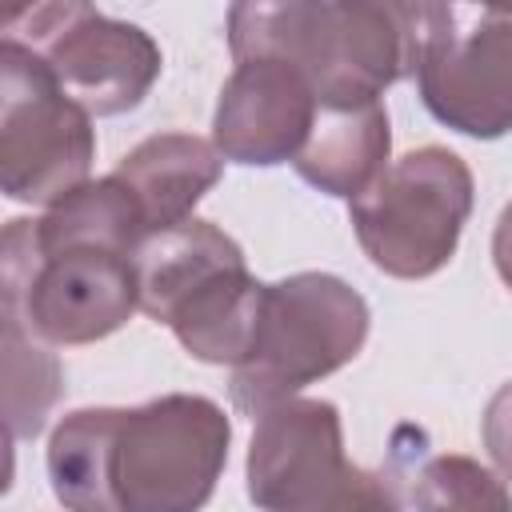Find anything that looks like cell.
Segmentation results:
<instances>
[{"instance_id":"obj_1","label":"cell","mask_w":512,"mask_h":512,"mask_svg":"<svg viewBox=\"0 0 512 512\" xmlns=\"http://www.w3.org/2000/svg\"><path fill=\"white\" fill-rule=\"evenodd\" d=\"M232 60L280 56L304 72L320 108L376 104L384 88L416 76L420 4L392 0H288L228 8Z\"/></svg>"},{"instance_id":"obj_2","label":"cell","mask_w":512,"mask_h":512,"mask_svg":"<svg viewBox=\"0 0 512 512\" xmlns=\"http://www.w3.org/2000/svg\"><path fill=\"white\" fill-rule=\"evenodd\" d=\"M232 424L208 396L172 392L140 408H108V512H200L228 464Z\"/></svg>"},{"instance_id":"obj_3","label":"cell","mask_w":512,"mask_h":512,"mask_svg":"<svg viewBox=\"0 0 512 512\" xmlns=\"http://www.w3.org/2000/svg\"><path fill=\"white\" fill-rule=\"evenodd\" d=\"M364 296L332 272H296L264 284L248 356L232 368L228 392L244 416H264L304 384L344 368L368 340Z\"/></svg>"},{"instance_id":"obj_4","label":"cell","mask_w":512,"mask_h":512,"mask_svg":"<svg viewBox=\"0 0 512 512\" xmlns=\"http://www.w3.org/2000/svg\"><path fill=\"white\" fill-rule=\"evenodd\" d=\"M140 308L136 256L108 248H40L32 224L8 220L0 244V316L40 344H92Z\"/></svg>"},{"instance_id":"obj_5","label":"cell","mask_w":512,"mask_h":512,"mask_svg":"<svg viewBox=\"0 0 512 512\" xmlns=\"http://www.w3.org/2000/svg\"><path fill=\"white\" fill-rule=\"evenodd\" d=\"M472 212L468 164L440 148H416L388 164V172L348 204V220L364 256L400 280H424L440 272Z\"/></svg>"},{"instance_id":"obj_6","label":"cell","mask_w":512,"mask_h":512,"mask_svg":"<svg viewBox=\"0 0 512 512\" xmlns=\"http://www.w3.org/2000/svg\"><path fill=\"white\" fill-rule=\"evenodd\" d=\"M0 32L8 44L40 56L56 84L88 116L136 108L160 76L156 40L92 4H16L0 12Z\"/></svg>"},{"instance_id":"obj_7","label":"cell","mask_w":512,"mask_h":512,"mask_svg":"<svg viewBox=\"0 0 512 512\" xmlns=\"http://www.w3.org/2000/svg\"><path fill=\"white\" fill-rule=\"evenodd\" d=\"M92 116L56 84L40 56L0 44V188L20 204H60L88 184Z\"/></svg>"},{"instance_id":"obj_8","label":"cell","mask_w":512,"mask_h":512,"mask_svg":"<svg viewBox=\"0 0 512 512\" xmlns=\"http://www.w3.org/2000/svg\"><path fill=\"white\" fill-rule=\"evenodd\" d=\"M416 88L424 108L464 136L512 132V8L420 4Z\"/></svg>"},{"instance_id":"obj_9","label":"cell","mask_w":512,"mask_h":512,"mask_svg":"<svg viewBox=\"0 0 512 512\" xmlns=\"http://www.w3.org/2000/svg\"><path fill=\"white\" fill-rule=\"evenodd\" d=\"M348 468L336 404L292 396L256 416L248 444V500L256 508L308 512L336 492Z\"/></svg>"},{"instance_id":"obj_10","label":"cell","mask_w":512,"mask_h":512,"mask_svg":"<svg viewBox=\"0 0 512 512\" xmlns=\"http://www.w3.org/2000/svg\"><path fill=\"white\" fill-rule=\"evenodd\" d=\"M320 104L300 68L280 56L236 60L212 116V144L224 160L272 168L296 160Z\"/></svg>"},{"instance_id":"obj_11","label":"cell","mask_w":512,"mask_h":512,"mask_svg":"<svg viewBox=\"0 0 512 512\" xmlns=\"http://www.w3.org/2000/svg\"><path fill=\"white\" fill-rule=\"evenodd\" d=\"M220 172L224 156L216 152V144L192 132H156L112 168V176L136 196L148 236L192 220V208L220 180Z\"/></svg>"},{"instance_id":"obj_12","label":"cell","mask_w":512,"mask_h":512,"mask_svg":"<svg viewBox=\"0 0 512 512\" xmlns=\"http://www.w3.org/2000/svg\"><path fill=\"white\" fill-rule=\"evenodd\" d=\"M248 268L240 244L208 220H184L168 232H152L136 252V284H140V312L160 324L204 292L224 272Z\"/></svg>"},{"instance_id":"obj_13","label":"cell","mask_w":512,"mask_h":512,"mask_svg":"<svg viewBox=\"0 0 512 512\" xmlns=\"http://www.w3.org/2000/svg\"><path fill=\"white\" fill-rule=\"evenodd\" d=\"M388 152H392V132L380 100L352 108H320L292 168L312 188L328 196H344L352 204L388 172Z\"/></svg>"},{"instance_id":"obj_14","label":"cell","mask_w":512,"mask_h":512,"mask_svg":"<svg viewBox=\"0 0 512 512\" xmlns=\"http://www.w3.org/2000/svg\"><path fill=\"white\" fill-rule=\"evenodd\" d=\"M0 348H4L8 440H32L64 392L60 360L48 352V344H40L32 332H24V324L12 316H0Z\"/></svg>"},{"instance_id":"obj_15","label":"cell","mask_w":512,"mask_h":512,"mask_svg":"<svg viewBox=\"0 0 512 512\" xmlns=\"http://www.w3.org/2000/svg\"><path fill=\"white\" fill-rule=\"evenodd\" d=\"M416 512H512V492L472 456H432L412 480Z\"/></svg>"},{"instance_id":"obj_16","label":"cell","mask_w":512,"mask_h":512,"mask_svg":"<svg viewBox=\"0 0 512 512\" xmlns=\"http://www.w3.org/2000/svg\"><path fill=\"white\" fill-rule=\"evenodd\" d=\"M308 512H400V504H396V492L384 476L352 464L344 472V480L336 484V492Z\"/></svg>"},{"instance_id":"obj_17","label":"cell","mask_w":512,"mask_h":512,"mask_svg":"<svg viewBox=\"0 0 512 512\" xmlns=\"http://www.w3.org/2000/svg\"><path fill=\"white\" fill-rule=\"evenodd\" d=\"M480 436H484V448H488L492 464L500 468V476L512 480V380L492 392L484 420H480Z\"/></svg>"},{"instance_id":"obj_18","label":"cell","mask_w":512,"mask_h":512,"mask_svg":"<svg viewBox=\"0 0 512 512\" xmlns=\"http://www.w3.org/2000/svg\"><path fill=\"white\" fill-rule=\"evenodd\" d=\"M492 260H496V272L500 280L512 288V204L500 212L496 220V232H492Z\"/></svg>"}]
</instances>
